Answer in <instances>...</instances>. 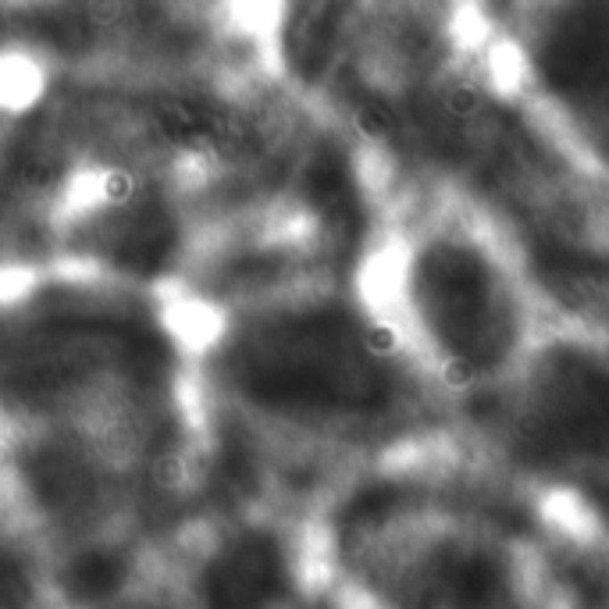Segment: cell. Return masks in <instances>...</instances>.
<instances>
[{"label":"cell","mask_w":609,"mask_h":609,"mask_svg":"<svg viewBox=\"0 0 609 609\" xmlns=\"http://www.w3.org/2000/svg\"><path fill=\"white\" fill-rule=\"evenodd\" d=\"M406 310L421 346L446 367L485 374L517 346L521 310L496 257L467 239L438 236L406 261Z\"/></svg>","instance_id":"cell-1"}]
</instances>
